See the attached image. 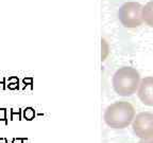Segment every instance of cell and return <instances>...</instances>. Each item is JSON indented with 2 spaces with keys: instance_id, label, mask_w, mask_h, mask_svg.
<instances>
[{
  "instance_id": "cell-1",
  "label": "cell",
  "mask_w": 153,
  "mask_h": 143,
  "mask_svg": "<svg viewBox=\"0 0 153 143\" xmlns=\"http://www.w3.org/2000/svg\"><path fill=\"white\" fill-rule=\"evenodd\" d=\"M135 109L127 101H119L111 104L104 112V121L115 129H123L133 122Z\"/></svg>"
},
{
  "instance_id": "cell-7",
  "label": "cell",
  "mask_w": 153,
  "mask_h": 143,
  "mask_svg": "<svg viewBox=\"0 0 153 143\" xmlns=\"http://www.w3.org/2000/svg\"><path fill=\"white\" fill-rule=\"evenodd\" d=\"M22 112H24V119L28 120V121H31V120L34 119V117H35V111H34V109L32 107L25 108V109L22 110Z\"/></svg>"
},
{
  "instance_id": "cell-3",
  "label": "cell",
  "mask_w": 153,
  "mask_h": 143,
  "mask_svg": "<svg viewBox=\"0 0 153 143\" xmlns=\"http://www.w3.org/2000/svg\"><path fill=\"white\" fill-rule=\"evenodd\" d=\"M118 18L122 26L126 28H137L143 22V5L134 1L123 3L118 11Z\"/></svg>"
},
{
  "instance_id": "cell-9",
  "label": "cell",
  "mask_w": 153,
  "mask_h": 143,
  "mask_svg": "<svg viewBox=\"0 0 153 143\" xmlns=\"http://www.w3.org/2000/svg\"><path fill=\"white\" fill-rule=\"evenodd\" d=\"M0 121H3L5 125H7V109H5V108H0Z\"/></svg>"
},
{
  "instance_id": "cell-4",
  "label": "cell",
  "mask_w": 153,
  "mask_h": 143,
  "mask_svg": "<svg viewBox=\"0 0 153 143\" xmlns=\"http://www.w3.org/2000/svg\"><path fill=\"white\" fill-rule=\"evenodd\" d=\"M132 128L135 136L138 138H153V114L145 111L136 114L132 122Z\"/></svg>"
},
{
  "instance_id": "cell-5",
  "label": "cell",
  "mask_w": 153,
  "mask_h": 143,
  "mask_svg": "<svg viewBox=\"0 0 153 143\" xmlns=\"http://www.w3.org/2000/svg\"><path fill=\"white\" fill-rule=\"evenodd\" d=\"M137 94L143 104L153 106V76H147L141 80Z\"/></svg>"
},
{
  "instance_id": "cell-10",
  "label": "cell",
  "mask_w": 153,
  "mask_h": 143,
  "mask_svg": "<svg viewBox=\"0 0 153 143\" xmlns=\"http://www.w3.org/2000/svg\"><path fill=\"white\" fill-rule=\"evenodd\" d=\"M10 90H16V89H19V83H12L7 85Z\"/></svg>"
},
{
  "instance_id": "cell-12",
  "label": "cell",
  "mask_w": 153,
  "mask_h": 143,
  "mask_svg": "<svg viewBox=\"0 0 153 143\" xmlns=\"http://www.w3.org/2000/svg\"><path fill=\"white\" fill-rule=\"evenodd\" d=\"M7 82H9V84H12V83H19V80L17 76H11V77H9L7 79Z\"/></svg>"
},
{
  "instance_id": "cell-2",
  "label": "cell",
  "mask_w": 153,
  "mask_h": 143,
  "mask_svg": "<svg viewBox=\"0 0 153 143\" xmlns=\"http://www.w3.org/2000/svg\"><path fill=\"white\" fill-rule=\"evenodd\" d=\"M115 92L121 97H130L138 89L140 75L132 67H121L115 72L112 80Z\"/></svg>"
},
{
  "instance_id": "cell-13",
  "label": "cell",
  "mask_w": 153,
  "mask_h": 143,
  "mask_svg": "<svg viewBox=\"0 0 153 143\" xmlns=\"http://www.w3.org/2000/svg\"><path fill=\"white\" fill-rule=\"evenodd\" d=\"M5 88H7V86H5V77H3V79L1 80V82H0V89H1V90H4Z\"/></svg>"
},
{
  "instance_id": "cell-6",
  "label": "cell",
  "mask_w": 153,
  "mask_h": 143,
  "mask_svg": "<svg viewBox=\"0 0 153 143\" xmlns=\"http://www.w3.org/2000/svg\"><path fill=\"white\" fill-rule=\"evenodd\" d=\"M143 20L145 24L153 28V0L143 7Z\"/></svg>"
},
{
  "instance_id": "cell-11",
  "label": "cell",
  "mask_w": 153,
  "mask_h": 143,
  "mask_svg": "<svg viewBox=\"0 0 153 143\" xmlns=\"http://www.w3.org/2000/svg\"><path fill=\"white\" fill-rule=\"evenodd\" d=\"M32 82H33V79H32V77H25V79L22 80V83L25 84V87H26L27 85L32 86Z\"/></svg>"
},
{
  "instance_id": "cell-8",
  "label": "cell",
  "mask_w": 153,
  "mask_h": 143,
  "mask_svg": "<svg viewBox=\"0 0 153 143\" xmlns=\"http://www.w3.org/2000/svg\"><path fill=\"white\" fill-rule=\"evenodd\" d=\"M15 117H17L18 120H22V109H18L16 111L15 109H11V119L10 120H14Z\"/></svg>"
},
{
  "instance_id": "cell-14",
  "label": "cell",
  "mask_w": 153,
  "mask_h": 143,
  "mask_svg": "<svg viewBox=\"0 0 153 143\" xmlns=\"http://www.w3.org/2000/svg\"><path fill=\"white\" fill-rule=\"evenodd\" d=\"M138 143H153V138H151V139H141Z\"/></svg>"
}]
</instances>
